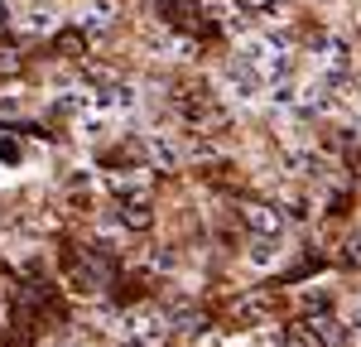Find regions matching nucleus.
I'll return each mask as SVG.
<instances>
[{"label":"nucleus","instance_id":"1","mask_svg":"<svg viewBox=\"0 0 361 347\" xmlns=\"http://www.w3.org/2000/svg\"><path fill=\"white\" fill-rule=\"evenodd\" d=\"M222 92L231 97V102H260V97L270 92V83H265L260 68H250L246 58H236V63L222 68Z\"/></svg>","mask_w":361,"mask_h":347},{"label":"nucleus","instance_id":"7","mask_svg":"<svg viewBox=\"0 0 361 347\" xmlns=\"http://www.w3.org/2000/svg\"><path fill=\"white\" fill-rule=\"evenodd\" d=\"M289 174H294V178H318V174H323V159L308 154V150H294V154H289Z\"/></svg>","mask_w":361,"mask_h":347},{"label":"nucleus","instance_id":"5","mask_svg":"<svg viewBox=\"0 0 361 347\" xmlns=\"http://www.w3.org/2000/svg\"><path fill=\"white\" fill-rule=\"evenodd\" d=\"M313 54H318V68H323V73H342V68H347V44H342V39H323Z\"/></svg>","mask_w":361,"mask_h":347},{"label":"nucleus","instance_id":"12","mask_svg":"<svg viewBox=\"0 0 361 347\" xmlns=\"http://www.w3.org/2000/svg\"><path fill=\"white\" fill-rule=\"evenodd\" d=\"M246 5H270V0H246Z\"/></svg>","mask_w":361,"mask_h":347},{"label":"nucleus","instance_id":"8","mask_svg":"<svg viewBox=\"0 0 361 347\" xmlns=\"http://www.w3.org/2000/svg\"><path fill=\"white\" fill-rule=\"evenodd\" d=\"M149 145H154V154H159V164H178V154H183V145L173 140L169 130H159V135H149Z\"/></svg>","mask_w":361,"mask_h":347},{"label":"nucleus","instance_id":"6","mask_svg":"<svg viewBox=\"0 0 361 347\" xmlns=\"http://www.w3.org/2000/svg\"><path fill=\"white\" fill-rule=\"evenodd\" d=\"M111 20H116V0H92V5L82 10V29L87 34H102Z\"/></svg>","mask_w":361,"mask_h":347},{"label":"nucleus","instance_id":"9","mask_svg":"<svg viewBox=\"0 0 361 347\" xmlns=\"http://www.w3.org/2000/svg\"><path fill=\"white\" fill-rule=\"evenodd\" d=\"M313 328H318V343H342V338H347V333H342V323H333V318H318V323H313Z\"/></svg>","mask_w":361,"mask_h":347},{"label":"nucleus","instance_id":"11","mask_svg":"<svg viewBox=\"0 0 361 347\" xmlns=\"http://www.w3.org/2000/svg\"><path fill=\"white\" fill-rule=\"evenodd\" d=\"M352 328H357V338H361V304H357V314H352Z\"/></svg>","mask_w":361,"mask_h":347},{"label":"nucleus","instance_id":"2","mask_svg":"<svg viewBox=\"0 0 361 347\" xmlns=\"http://www.w3.org/2000/svg\"><path fill=\"white\" fill-rule=\"evenodd\" d=\"M15 25L25 29V34H49L58 25V5H49V0H20Z\"/></svg>","mask_w":361,"mask_h":347},{"label":"nucleus","instance_id":"10","mask_svg":"<svg viewBox=\"0 0 361 347\" xmlns=\"http://www.w3.org/2000/svg\"><path fill=\"white\" fill-rule=\"evenodd\" d=\"M20 73V58H15V49H0V78H15Z\"/></svg>","mask_w":361,"mask_h":347},{"label":"nucleus","instance_id":"3","mask_svg":"<svg viewBox=\"0 0 361 347\" xmlns=\"http://www.w3.org/2000/svg\"><path fill=\"white\" fill-rule=\"evenodd\" d=\"M246 222H250V231H255V236H284V217H279L275 207H250Z\"/></svg>","mask_w":361,"mask_h":347},{"label":"nucleus","instance_id":"4","mask_svg":"<svg viewBox=\"0 0 361 347\" xmlns=\"http://www.w3.org/2000/svg\"><path fill=\"white\" fill-rule=\"evenodd\" d=\"M246 260L255 265V270H270V265H279V236H255L250 241Z\"/></svg>","mask_w":361,"mask_h":347}]
</instances>
